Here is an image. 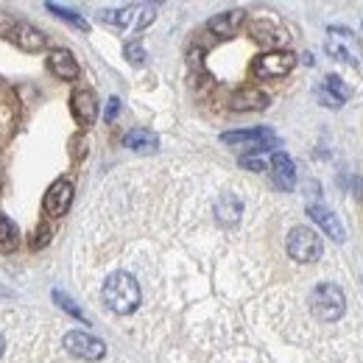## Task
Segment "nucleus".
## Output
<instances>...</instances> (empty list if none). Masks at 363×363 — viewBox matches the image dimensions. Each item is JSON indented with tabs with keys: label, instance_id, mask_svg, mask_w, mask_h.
Instances as JSON below:
<instances>
[{
	"label": "nucleus",
	"instance_id": "obj_15",
	"mask_svg": "<svg viewBox=\"0 0 363 363\" xmlns=\"http://www.w3.org/2000/svg\"><path fill=\"white\" fill-rule=\"evenodd\" d=\"M216 216L224 227H232L243 216V201L235 193H221V199L216 201Z\"/></svg>",
	"mask_w": 363,
	"mask_h": 363
},
{
	"label": "nucleus",
	"instance_id": "obj_21",
	"mask_svg": "<svg viewBox=\"0 0 363 363\" xmlns=\"http://www.w3.org/2000/svg\"><path fill=\"white\" fill-rule=\"evenodd\" d=\"M53 302H56V305H59V308H62L65 313H70V316H76V318H82V321H87V318H84V313H82V308H79V305H76V302H73V299H70L67 294H62V291H53Z\"/></svg>",
	"mask_w": 363,
	"mask_h": 363
},
{
	"label": "nucleus",
	"instance_id": "obj_11",
	"mask_svg": "<svg viewBox=\"0 0 363 363\" xmlns=\"http://www.w3.org/2000/svg\"><path fill=\"white\" fill-rule=\"evenodd\" d=\"M70 106H73V115L82 126H92L95 118H98V101L90 90H76L70 98Z\"/></svg>",
	"mask_w": 363,
	"mask_h": 363
},
{
	"label": "nucleus",
	"instance_id": "obj_28",
	"mask_svg": "<svg viewBox=\"0 0 363 363\" xmlns=\"http://www.w3.org/2000/svg\"><path fill=\"white\" fill-rule=\"evenodd\" d=\"M3 350H6V341H3V335H0V355H3Z\"/></svg>",
	"mask_w": 363,
	"mask_h": 363
},
{
	"label": "nucleus",
	"instance_id": "obj_26",
	"mask_svg": "<svg viewBox=\"0 0 363 363\" xmlns=\"http://www.w3.org/2000/svg\"><path fill=\"white\" fill-rule=\"evenodd\" d=\"M48 240H50V229L43 227L40 232H37V240H31V246H34V249H43Z\"/></svg>",
	"mask_w": 363,
	"mask_h": 363
},
{
	"label": "nucleus",
	"instance_id": "obj_14",
	"mask_svg": "<svg viewBox=\"0 0 363 363\" xmlns=\"http://www.w3.org/2000/svg\"><path fill=\"white\" fill-rule=\"evenodd\" d=\"M308 216H311V218H313V221H316L318 227L324 229L333 240H344V227H341V221H338L327 207H321V204H311V207H308Z\"/></svg>",
	"mask_w": 363,
	"mask_h": 363
},
{
	"label": "nucleus",
	"instance_id": "obj_17",
	"mask_svg": "<svg viewBox=\"0 0 363 363\" xmlns=\"http://www.w3.org/2000/svg\"><path fill=\"white\" fill-rule=\"evenodd\" d=\"M157 135L148 132V129H132L129 135L123 137V145L132 148V151H154L157 148Z\"/></svg>",
	"mask_w": 363,
	"mask_h": 363
},
{
	"label": "nucleus",
	"instance_id": "obj_18",
	"mask_svg": "<svg viewBox=\"0 0 363 363\" xmlns=\"http://www.w3.org/2000/svg\"><path fill=\"white\" fill-rule=\"evenodd\" d=\"M17 243H20V229H17V224L11 218L0 216V252L3 255H11L17 249Z\"/></svg>",
	"mask_w": 363,
	"mask_h": 363
},
{
	"label": "nucleus",
	"instance_id": "obj_25",
	"mask_svg": "<svg viewBox=\"0 0 363 363\" xmlns=\"http://www.w3.org/2000/svg\"><path fill=\"white\" fill-rule=\"evenodd\" d=\"M240 165L249 171H266V160H260V157H243Z\"/></svg>",
	"mask_w": 363,
	"mask_h": 363
},
{
	"label": "nucleus",
	"instance_id": "obj_19",
	"mask_svg": "<svg viewBox=\"0 0 363 363\" xmlns=\"http://www.w3.org/2000/svg\"><path fill=\"white\" fill-rule=\"evenodd\" d=\"M98 17H101V23H109L115 28H126L132 23V6H126V9H106Z\"/></svg>",
	"mask_w": 363,
	"mask_h": 363
},
{
	"label": "nucleus",
	"instance_id": "obj_5",
	"mask_svg": "<svg viewBox=\"0 0 363 363\" xmlns=\"http://www.w3.org/2000/svg\"><path fill=\"white\" fill-rule=\"evenodd\" d=\"M65 350L82 361H101L106 355V344L101 338H95L90 333H79V330L65 335Z\"/></svg>",
	"mask_w": 363,
	"mask_h": 363
},
{
	"label": "nucleus",
	"instance_id": "obj_10",
	"mask_svg": "<svg viewBox=\"0 0 363 363\" xmlns=\"http://www.w3.org/2000/svg\"><path fill=\"white\" fill-rule=\"evenodd\" d=\"M11 40H14V45L28 50V53H37L48 45V37L40 28H34L31 23H17V28L11 31Z\"/></svg>",
	"mask_w": 363,
	"mask_h": 363
},
{
	"label": "nucleus",
	"instance_id": "obj_8",
	"mask_svg": "<svg viewBox=\"0 0 363 363\" xmlns=\"http://www.w3.org/2000/svg\"><path fill=\"white\" fill-rule=\"evenodd\" d=\"M269 171H272V179L279 190H291L296 184V165L288 154L282 151H274L272 154V162H269Z\"/></svg>",
	"mask_w": 363,
	"mask_h": 363
},
{
	"label": "nucleus",
	"instance_id": "obj_7",
	"mask_svg": "<svg viewBox=\"0 0 363 363\" xmlns=\"http://www.w3.org/2000/svg\"><path fill=\"white\" fill-rule=\"evenodd\" d=\"M73 182L70 179H56L48 187L45 199H43V210H45L50 218H62L70 204H73Z\"/></svg>",
	"mask_w": 363,
	"mask_h": 363
},
{
	"label": "nucleus",
	"instance_id": "obj_13",
	"mask_svg": "<svg viewBox=\"0 0 363 363\" xmlns=\"http://www.w3.org/2000/svg\"><path fill=\"white\" fill-rule=\"evenodd\" d=\"M229 106L235 112H255V109H266L269 106V95L260 90H240L232 95Z\"/></svg>",
	"mask_w": 363,
	"mask_h": 363
},
{
	"label": "nucleus",
	"instance_id": "obj_27",
	"mask_svg": "<svg viewBox=\"0 0 363 363\" xmlns=\"http://www.w3.org/2000/svg\"><path fill=\"white\" fill-rule=\"evenodd\" d=\"M118 106H121V101H118V98H109V106H106V121H115Z\"/></svg>",
	"mask_w": 363,
	"mask_h": 363
},
{
	"label": "nucleus",
	"instance_id": "obj_22",
	"mask_svg": "<svg viewBox=\"0 0 363 363\" xmlns=\"http://www.w3.org/2000/svg\"><path fill=\"white\" fill-rule=\"evenodd\" d=\"M324 87H327V92L333 95V104L338 106L341 101H347L350 98V90L341 84V79H335V76H330V79H324Z\"/></svg>",
	"mask_w": 363,
	"mask_h": 363
},
{
	"label": "nucleus",
	"instance_id": "obj_12",
	"mask_svg": "<svg viewBox=\"0 0 363 363\" xmlns=\"http://www.w3.org/2000/svg\"><path fill=\"white\" fill-rule=\"evenodd\" d=\"M243 20H246L243 11H224V14L213 17V20L207 23V28H210L216 37H235L238 28L243 26Z\"/></svg>",
	"mask_w": 363,
	"mask_h": 363
},
{
	"label": "nucleus",
	"instance_id": "obj_4",
	"mask_svg": "<svg viewBox=\"0 0 363 363\" xmlns=\"http://www.w3.org/2000/svg\"><path fill=\"white\" fill-rule=\"evenodd\" d=\"M294 67H296V56L291 50H269V53H263V56L255 59L252 73L257 79L274 82V79H285Z\"/></svg>",
	"mask_w": 363,
	"mask_h": 363
},
{
	"label": "nucleus",
	"instance_id": "obj_24",
	"mask_svg": "<svg viewBox=\"0 0 363 363\" xmlns=\"http://www.w3.org/2000/svg\"><path fill=\"white\" fill-rule=\"evenodd\" d=\"M17 28V20L6 11H0V37H11V31Z\"/></svg>",
	"mask_w": 363,
	"mask_h": 363
},
{
	"label": "nucleus",
	"instance_id": "obj_20",
	"mask_svg": "<svg viewBox=\"0 0 363 363\" xmlns=\"http://www.w3.org/2000/svg\"><path fill=\"white\" fill-rule=\"evenodd\" d=\"M48 11H53V14H59L62 20H67V23H73L76 28H82V31H87L90 26H87V20L82 17V14H76V11H70V9H65V6H59V3H45Z\"/></svg>",
	"mask_w": 363,
	"mask_h": 363
},
{
	"label": "nucleus",
	"instance_id": "obj_1",
	"mask_svg": "<svg viewBox=\"0 0 363 363\" xmlns=\"http://www.w3.org/2000/svg\"><path fill=\"white\" fill-rule=\"evenodd\" d=\"M101 299H104V305H106L112 313L129 316V313L137 311L143 294H140V285H137V279L132 274L115 272L106 277V282H104V288H101Z\"/></svg>",
	"mask_w": 363,
	"mask_h": 363
},
{
	"label": "nucleus",
	"instance_id": "obj_3",
	"mask_svg": "<svg viewBox=\"0 0 363 363\" xmlns=\"http://www.w3.org/2000/svg\"><path fill=\"white\" fill-rule=\"evenodd\" d=\"M288 255L296 260V263H316L324 252L321 246V238L311 227H294L288 235Z\"/></svg>",
	"mask_w": 363,
	"mask_h": 363
},
{
	"label": "nucleus",
	"instance_id": "obj_2",
	"mask_svg": "<svg viewBox=\"0 0 363 363\" xmlns=\"http://www.w3.org/2000/svg\"><path fill=\"white\" fill-rule=\"evenodd\" d=\"M347 311V299L344 291L333 282H318L311 291V313L318 321H338Z\"/></svg>",
	"mask_w": 363,
	"mask_h": 363
},
{
	"label": "nucleus",
	"instance_id": "obj_9",
	"mask_svg": "<svg viewBox=\"0 0 363 363\" xmlns=\"http://www.w3.org/2000/svg\"><path fill=\"white\" fill-rule=\"evenodd\" d=\"M48 67H50L62 82H76V79H79V62H76L73 53L65 50V48H56V50L48 56Z\"/></svg>",
	"mask_w": 363,
	"mask_h": 363
},
{
	"label": "nucleus",
	"instance_id": "obj_16",
	"mask_svg": "<svg viewBox=\"0 0 363 363\" xmlns=\"http://www.w3.org/2000/svg\"><path fill=\"white\" fill-rule=\"evenodd\" d=\"M252 37L257 40V43H263V45H282L288 37L272 26V23H266V20H257V23H252Z\"/></svg>",
	"mask_w": 363,
	"mask_h": 363
},
{
	"label": "nucleus",
	"instance_id": "obj_23",
	"mask_svg": "<svg viewBox=\"0 0 363 363\" xmlns=\"http://www.w3.org/2000/svg\"><path fill=\"white\" fill-rule=\"evenodd\" d=\"M123 53H126V59L135 62V65H143V62H145V50H143L140 43H129V45L123 48Z\"/></svg>",
	"mask_w": 363,
	"mask_h": 363
},
{
	"label": "nucleus",
	"instance_id": "obj_6",
	"mask_svg": "<svg viewBox=\"0 0 363 363\" xmlns=\"http://www.w3.org/2000/svg\"><path fill=\"white\" fill-rule=\"evenodd\" d=\"M221 143L243 145L252 151H272L277 148V135L266 126H257V129H246V132H227V135H221Z\"/></svg>",
	"mask_w": 363,
	"mask_h": 363
}]
</instances>
